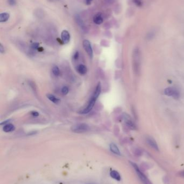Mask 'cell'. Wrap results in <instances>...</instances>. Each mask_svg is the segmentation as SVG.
Listing matches in <instances>:
<instances>
[{
  "mask_svg": "<svg viewBox=\"0 0 184 184\" xmlns=\"http://www.w3.org/2000/svg\"><path fill=\"white\" fill-rule=\"evenodd\" d=\"M140 66V51L138 48L134 50L133 53V67L134 72L135 74H139Z\"/></svg>",
  "mask_w": 184,
  "mask_h": 184,
  "instance_id": "1",
  "label": "cell"
},
{
  "mask_svg": "<svg viewBox=\"0 0 184 184\" xmlns=\"http://www.w3.org/2000/svg\"><path fill=\"white\" fill-rule=\"evenodd\" d=\"M130 163L131 166L133 167V168H134L135 172L137 174L138 177H139L140 180H141V182H142L143 184H152L149 179L144 174V173L142 171L140 170L139 167L135 163H133V162H132V161H130Z\"/></svg>",
  "mask_w": 184,
  "mask_h": 184,
  "instance_id": "2",
  "label": "cell"
},
{
  "mask_svg": "<svg viewBox=\"0 0 184 184\" xmlns=\"http://www.w3.org/2000/svg\"><path fill=\"white\" fill-rule=\"evenodd\" d=\"M164 94L168 96L172 97L175 99H179L180 97V93L177 88L174 87H170L166 88L164 90Z\"/></svg>",
  "mask_w": 184,
  "mask_h": 184,
  "instance_id": "3",
  "label": "cell"
},
{
  "mask_svg": "<svg viewBox=\"0 0 184 184\" xmlns=\"http://www.w3.org/2000/svg\"><path fill=\"white\" fill-rule=\"evenodd\" d=\"M90 128L85 123H78L75 124L71 127V130L76 133H83L89 130Z\"/></svg>",
  "mask_w": 184,
  "mask_h": 184,
  "instance_id": "4",
  "label": "cell"
},
{
  "mask_svg": "<svg viewBox=\"0 0 184 184\" xmlns=\"http://www.w3.org/2000/svg\"><path fill=\"white\" fill-rule=\"evenodd\" d=\"M123 119L126 124V126L128 127L129 129L131 130L136 129V126L128 114H127L126 113H124L123 114Z\"/></svg>",
  "mask_w": 184,
  "mask_h": 184,
  "instance_id": "5",
  "label": "cell"
},
{
  "mask_svg": "<svg viewBox=\"0 0 184 184\" xmlns=\"http://www.w3.org/2000/svg\"><path fill=\"white\" fill-rule=\"evenodd\" d=\"M96 100H97V99H95L93 97H92L86 108H84V109H83L82 111H81L79 113L82 114H86L89 113L95 106Z\"/></svg>",
  "mask_w": 184,
  "mask_h": 184,
  "instance_id": "6",
  "label": "cell"
},
{
  "mask_svg": "<svg viewBox=\"0 0 184 184\" xmlns=\"http://www.w3.org/2000/svg\"><path fill=\"white\" fill-rule=\"evenodd\" d=\"M83 46L85 51H86V53H88L89 57L91 58L93 57V50L90 42L88 40L85 39L83 41Z\"/></svg>",
  "mask_w": 184,
  "mask_h": 184,
  "instance_id": "7",
  "label": "cell"
},
{
  "mask_svg": "<svg viewBox=\"0 0 184 184\" xmlns=\"http://www.w3.org/2000/svg\"><path fill=\"white\" fill-rule=\"evenodd\" d=\"M75 22H76V23L78 25L79 27L81 28V29L83 31H86V26L85 25L84 22L83 21L82 18L81 17V16H79L78 14H76L75 15Z\"/></svg>",
  "mask_w": 184,
  "mask_h": 184,
  "instance_id": "8",
  "label": "cell"
},
{
  "mask_svg": "<svg viewBox=\"0 0 184 184\" xmlns=\"http://www.w3.org/2000/svg\"><path fill=\"white\" fill-rule=\"evenodd\" d=\"M146 143H147V144L149 145L150 147H151L154 150L158 151L159 150L158 145L157 144L156 141L154 140L153 138H151V137L147 138Z\"/></svg>",
  "mask_w": 184,
  "mask_h": 184,
  "instance_id": "9",
  "label": "cell"
},
{
  "mask_svg": "<svg viewBox=\"0 0 184 184\" xmlns=\"http://www.w3.org/2000/svg\"><path fill=\"white\" fill-rule=\"evenodd\" d=\"M61 38L64 44H68L70 41V35L67 30H63L61 33Z\"/></svg>",
  "mask_w": 184,
  "mask_h": 184,
  "instance_id": "10",
  "label": "cell"
},
{
  "mask_svg": "<svg viewBox=\"0 0 184 184\" xmlns=\"http://www.w3.org/2000/svg\"><path fill=\"white\" fill-rule=\"evenodd\" d=\"M93 22L97 25L101 24L103 22V19L102 15L100 14H96L93 17Z\"/></svg>",
  "mask_w": 184,
  "mask_h": 184,
  "instance_id": "11",
  "label": "cell"
},
{
  "mask_svg": "<svg viewBox=\"0 0 184 184\" xmlns=\"http://www.w3.org/2000/svg\"><path fill=\"white\" fill-rule=\"evenodd\" d=\"M77 71L81 75H84L86 73L88 69L85 65L83 64H80L77 66Z\"/></svg>",
  "mask_w": 184,
  "mask_h": 184,
  "instance_id": "12",
  "label": "cell"
},
{
  "mask_svg": "<svg viewBox=\"0 0 184 184\" xmlns=\"http://www.w3.org/2000/svg\"><path fill=\"white\" fill-rule=\"evenodd\" d=\"M110 176L113 179L116 180L117 181H121V176L119 174V173L116 170H112L110 172Z\"/></svg>",
  "mask_w": 184,
  "mask_h": 184,
  "instance_id": "13",
  "label": "cell"
},
{
  "mask_svg": "<svg viewBox=\"0 0 184 184\" xmlns=\"http://www.w3.org/2000/svg\"><path fill=\"white\" fill-rule=\"evenodd\" d=\"M110 150L111 151V152H113L114 154H117V155H121L120 150L118 149V147L114 143L110 144Z\"/></svg>",
  "mask_w": 184,
  "mask_h": 184,
  "instance_id": "14",
  "label": "cell"
},
{
  "mask_svg": "<svg viewBox=\"0 0 184 184\" xmlns=\"http://www.w3.org/2000/svg\"><path fill=\"white\" fill-rule=\"evenodd\" d=\"M10 15L7 12H3L0 14V22L3 23L7 22L9 19Z\"/></svg>",
  "mask_w": 184,
  "mask_h": 184,
  "instance_id": "15",
  "label": "cell"
},
{
  "mask_svg": "<svg viewBox=\"0 0 184 184\" xmlns=\"http://www.w3.org/2000/svg\"><path fill=\"white\" fill-rule=\"evenodd\" d=\"M100 92H101V85H100V83H98V85L96 86L94 94H93L92 97H95V99H98V97L100 95Z\"/></svg>",
  "mask_w": 184,
  "mask_h": 184,
  "instance_id": "16",
  "label": "cell"
},
{
  "mask_svg": "<svg viewBox=\"0 0 184 184\" xmlns=\"http://www.w3.org/2000/svg\"><path fill=\"white\" fill-rule=\"evenodd\" d=\"M15 129V128L14 125L12 124H8L5 125V126L3 127V130L5 133H9V132L14 131Z\"/></svg>",
  "mask_w": 184,
  "mask_h": 184,
  "instance_id": "17",
  "label": "cell"
},
{
  "mask_svg": "<svg viewBox=\"0 0 184 184\" xmlns=\"http://www.w3.org/2000/svg\"><path fill=\"white\" fill-rule=\"evenodd\" d=\"M47 97L49 100H50L51 102H52L54 104H58L59 102H60V100L56 98V97H55L53 95L48 94L47 95Z\"/></svg>",
  "mask_w": 184,
  "mask_h": 184,
  "instance_id": "18",
  "label": "cell"
},
{
  "mask_svg": "<svg viewBox=\"0 0 184 184\" xmlns=\"http://www.w3.org/2000/svg\"><path fill=\"white\" fill-rule=\"evenodd\" d=\"M52 73L55 76H58L60 74V69H59L58 66H55L53 67V68L52 69Z\"/></svg>",
  "mask_w": 184,
  "mask_h": 184,
  "instance_id": "19",
  "label": "cell"
},
{
  "mask_svg": "<svg viewBox=\"0 0 184 184\" xmlns=\"http://www.w3.org/2000/svg\"><path fill=\"white\" fill-rule=\"evenodd\" d=\"M62 93L63 95H67L69 93V88L67 86H64L62 89Z\"/></svg>",
  "mask_w": 184,
  "mask_h": 184,
  "instance_id": "20",
  "label": "cell"
},
{
  "mask_svg": "<svg viewBox=\"0 0 184 184\" xmlns=\"http://www.w3.org/2000/svg\"><path fill=\"white\" fill-rule=\"evenodd\" d=\"M133 2L138 7H141L143 5L142 1L141 0H133Z\"/></svg>",
  "mask_w": 184,
  "mask_h": 184,
  "instance_id": "21",
  "label": "cell"
},
{
  "mask_svg": "<svg viewBox=\"0 0 184 184\" xmlns=\"http://www.w3.org/2000/svg\"><path fill=\"white\" fill-rule=\"evenodd\" d=\"M8 3H9L10 5L13 6V5H16V0H8Z\"/></svg>",
  "mask_w": 184,
  "mask_h": 184,
  "instance_id": "22",
  "label": "cell"
},
{
  "mask_svg": "<svg viewBox=\"0 0 184 184\" xmlns=\"http://www.w3.org/2000/svg\"><path fill=\"white\" fill-rule=\"evenodd\" d=\"M39 47V44L38 43H34L31 45V48L33 49H38Z\"/></svg>",
  "mask_w": 184,
  "mask_h": 184,
  "instance_id": "23",
  "label": "cell"
},
{
  "mask_svg": "<svg viewBox=\"0 0 184 184\" xmlns=\"http://www.w3.org/2000/svg\"><path fill=\"white\" fill-rule=\"evenodd\" d=\"M78 57H79V53H78V52L77 51V52H75L74 55V59L75 60H77V59H78Z\"/></svg>",
  "mask_w": 184,
  "mask_h": 184,
  "instance_id": "24",
  "label": "cell"
},
{
  "mask_svg": "<svg viewBox=\"0 0 184 184\" xmlns=\"http://www.w3.org/2000/svg\"><path fill=\"white\" fill-rule=\"evenodd\" d=\"M0 52H1V53L5 52V48L3 46L2 44H0Z\"/></svg>",
  "mask_w": 184,
  "mask_h": 184,
  "instance_id": "25",
  "label": "cell"
},
{
  "mask_svg": "<svg viewBox=\"0 0 184 184\" xmlns=\"http://www.w3.org/2000/svg\"><path fill=\"white\" fill-rule=\"evenodd\" d=\"M135 154L137 155H141L142 154V151L139 149H137L135 150Z\"/></svg>",
  "mask_w": 184,
  "mask_h": 184,
  "instance_id": "26",
  "label": "cell"
},
{
  "mask_svg": "<svg viewBox=\"0 0 184 184\" xmlns=\"http://www.w3.org/2000/svg\"><path fill=\"white\" fill-rule=\"evenodd\" d=\"M31 114H32L34 116H38L39 115L37 111H34L31 112Z\"/></svg>",
  "mask_w": 184,
  "mask_h": 184,
  "instance_id": "27",
  "label": "cell"
},
{
  "mask_svg": "<svg viewBox=\"0 0 184 184\" xmlns=\"http://www.w3.org/2000/svg\"><path fill=\"white\" fill-rule=\"evenodd\" d=\"M179 175L181 177L184 178V170L182 171L179 173Z\"/></svg>",
  "mask_w": 184,
  "mask_h": 184,
  "instance_id": "28",
  "label": "cell"
},
{
  "mask_svg": "<svg viewBox=\"0 0 184 184\" xmlns=\"http://www.w3.org/2000/svg\"><path fill=\"white\" fill-rule=\"evenodd\" d=\"M10 120H7V121H5V122H2L1 123V125H3V124H5L6 125V124H9V123H8V122H10Z\"/></svg>",
  "mask_w": 184,
  "mask_h": 184,
  "instance_id": "29",
  "label": "cell"
},
{
  "mask_svg": "<svg viewBox=\"0 0 184 184\" xmlns=\"http://www.w3.org/2000/svg\"><path fill=\"white\" fill-rule=\"evenodd\" d=\"M85 3L87 5H90L91 4V2L92 0H85Z\"/></svg>",
  "mask_w": 184,
  "mask_h": 184,
  "instance_id": "30",
  "label": "cell"
},
{
  "mask_svg": "<svg viewBox=\"0 0 184 184\" xmlns=\"http://www.w3.org/2000/svg\"><path fill=\"white\" fill-rule=\"evenodd\" d=\"M106 2H107L108 3H110V4H111V3H114V1L115 0H106Z\"/></svg>",
  "mask_w": 184,
  "mask_h": 184,
  "instance_id": "31",
  "label": "cell"
}]
</instances>
